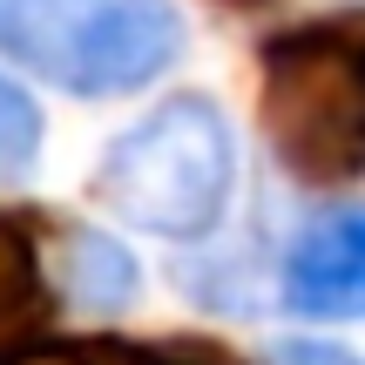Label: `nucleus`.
<instances>
[{
  "mask_svg": "<svg viewBox=\"0 0 365 365\" xmlns=\"http://www.w3.org/2000/svg\"><path fill=\"white\" fill-rule=\"evenodd\" d=\"M257 81V122L284 176L304 190L365 176V14H325L271 34Z\"/></svg>",
  "mask_w": 365,
  "mask_h": 365,
  "instance_id": "nucleus-1",
  "label": "nucleus"
},
{
  "mask_svg": "<svg viewBox=\"0 0 365 365\" xmlns=\"http://www.w3.org/2000/svg\"><path fill=\"white\" fill-rule=\"evenodd\" d=\"M237 190V143L230 122L210 95H170L143 122L108 143L95 196L115 210L122 223L170 244H196L223 223Z\"/></svg>",
  "mask_w": 365,
  "mask_h": 365,
  "instance_id": "nucleus-2",
  "label": "nucleus"
},
{
  "mask_svg": "<svg viewBox=\"0 0 365 365\" xmlns=\"http://www.w3.org/2000/svg\"><path fill=\"white\" fill-rule=\"evenodd\" d=\"M0 54L75 102L135 95L182 54L170 0H0Z\"/></svg>",
  "mask_w": 365,
  "mask_h": 365,
  "instance_id": "nucleus-3",
  "label": "nucleus"
},
{
  "mask_svg": "<svg viewBox=\"0 0 365 365\" xmlns=\"http://www.w3.org/2000/svg\"><path fill=\"white\" fill-rule=\"evenodd\" d=\"M284 304L318 325L365 318V203H331L291 237L284 250Z\"/></svg>",
  "mask_w": 365,
  "mask_h": 365,
  "instance_id": "nucleus-4",
  "label": "nucleus"
},
{
  "mask_svg": "<svg viewBox=\"0 0 365 365\" xmlns=\"http://www.w3.org/2000/svg\"><path fill=\"white\" fill-rule=\"evenodd\" d=\"M54 318V284L41 271L34 230L21 217H0V359L34 345Z\"/></svg>",
  "mask_w": 365,
  "mask_h": 365,
  "instance_id": "nucleus-5",
  "label": "nucleus"
},
{
  "mask_svg": "<svg viewBox=\"0 0 365 365\" xmlns=\"http://www.w3.org/2000/svg\"><path fill=\"white\" fill-rule=\"evenodd\" d=\"M61 291L81 312H129L135 291H143V271H135V257L108 230L75 223V230L61 237Z\"/></svg>",
  "mask_w": 365,
  "mask_h": 365,
  "instance_id": "nucleus-6",
  "label": "nucleus"
},
{
  "mask_svg": "<svg viewBox=\"0 0 365 365\" xmlns=\"http://www.w3.org/2000/svg\"><path fill=\"white\" fill-rule=\"evenodd\" d=\"M41 143H48L41 102L14 75H0V182H27L41 170Z\"/></svg>",
  "mask_w": 365,
  "mask_h": 365,
  "instance_id": "nucleus-7",
  "label": "nucleus"
},
{
  "mask_svg": "<svg viewBox=\"0 0 365 365\" xmlns=\"http://www.w3.org/2000/svg\"><path fill=\"white\" fill-rule=\"evenodd\" d=\"M0 365H135V339H34Z\"/></svg>",
  "mask_w": 365,
  "mask_h": 365,
  "instance_id": "nucleus-8",
  "label": "nucleus"
},
{
  "mask_svg": "<svg viewBox=\"0 0 365 365\" xmlns=\"http://www.w3.org/2000/svg\"><path fill=\"white\" fill-rule=\"evenodd\" d=\"M135 365H244V359L223 352V345H210V339H163V345L135 339Z\"/></svg>",
  "mask_w": 365,
  "mask_h": 365,
  "instance_id": "nucleus-9",
  "label": "nucleus"
},
{
  "mask_svg": "<svg viewBox=\"0 0 365 365\" xmlns=\"http://www.w3.org/2000/svg\"><path fill=\"white\" fill-rule=\"evenodd\" d=\"M271 365H365V359L345 352V345H331V339H284L271 352Z\"/></svg>",
  "mask_w": 365,
  "mask_h": 365,
  "instance_id": "nucleus-10",
  "label": "nucleus"
},
{
  "mask_svg": "<svg viewBox=\"0 0 365 365\" xmlns=\"http://www.w3.org/2000/svg\"><path fill=\"white\" fill-rule=\"evenodd\" d=\"M237 7H257V0H237Z\"/></svg>",
  "mask_w": 365,
  "mask_h": 365,
  "instance_id": "nucleus-11",
  "label": "nucleus"
}]
</instances>
